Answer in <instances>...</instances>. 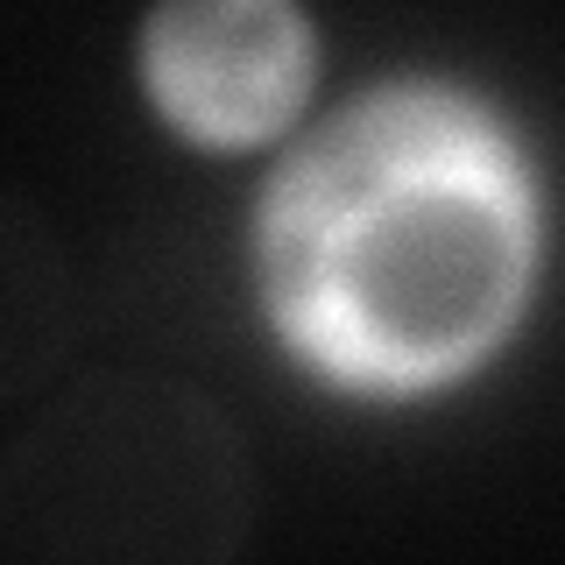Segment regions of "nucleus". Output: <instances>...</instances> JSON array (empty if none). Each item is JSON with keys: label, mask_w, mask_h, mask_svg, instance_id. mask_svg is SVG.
I'll list each match as a JSON object with an SVG mask.
<instances>
[{"label": "nucleus", "mask_w": 565, "mask_h": 565, "mask_svg": "<svg viewBox=\"0 0 565 565\" xmlns=\"http://www.w3.org/2000/svg\"><path fill=\"white\" fill-rule=\"evenodd\" d=\"M282 347L361 396L488 361L537 276V191L509 128L452 85H382L282 163L255 226Z\"/></svg>", "instance_id": "f257e3e1"}, {"label": "nucleus", "mask_w": 565, "mask_h": 565, "mask_svg": "<svg viewBox=\"0 0 565 565\" xmlns=\"http://www.w3.org/2000/svg\"><path fill=\"white\" fill-rule=\"evenodd\" d=\"M262 481L205 388L120 367L35 403L0 459L14 565H220L255 537Z\"/></svg>", "instance_id": "f03ea898"}, {"label": "nucleus", "mask_w": 565, "mask_h": 565, "mask_svg": "<svg viewBox=\"0 0 565 565\" xmlns=\"http://www.w3.org/2000/svg\"><path fill=\"white\" fill-rule=\"evenodd\" d=\"M318 35L297 0H156L141 93L199 149H262L311 106Z\"/></svg>", "instance_id": "7ed1b4c3"}, {"label": "nucleus", "mask_w": 565, "mask_h": 565, "mask_svg": "<svg viewBox=\"0 0 565 565\" xmlns=\"http://www.w3.org/2000/svg\"><path fill=\"white\" fill-rule=\"evenodd\" d=\"M0 396L29 403L35 382L71 347V282L57 241L35 226L29 199H8L0 212Z\"/></svg>", "instance_id": "20e7f679"}]
</instances>
